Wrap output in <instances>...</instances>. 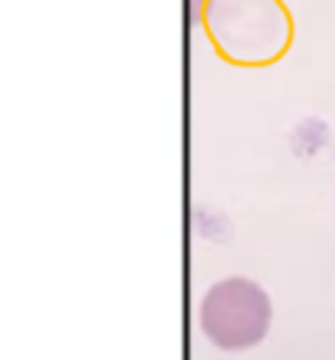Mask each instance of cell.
Returning a JSON list of instances; mask_svg holds the SVG:
<instances>
[{
    "label": "cell",
    "instance_id": "obj_2",
    "mask_svg": "<svg viewBox=\"0 0 335 360\" xmlns=\"http://www.w3.org/2000/svg\"><path fill=\"white\" fill-rule=\"evenodd\" d=\"M273 323V304L262 284L230 276L205 292L199 304V326L222 352H244L259 346Z\"/></svg>",
    "mask_w": 335,
    "mask_h": 360
},
{
    "label": "cell",
    "instance_id": "obj_1",
    "mask_svg": "<svg viewBox=\"0 0 335 360\" xmlns=\"http://www.w3.org/2000/svg\"><path fill=\"white\" fill-rule=\"evenodd\" d=\"M205 26L216 49L244 65L270 63L290 43V18L279 0H210Z\"/></svg>",
    "mask_w": 335,
    "mask_h": 360
}]
</instances>
